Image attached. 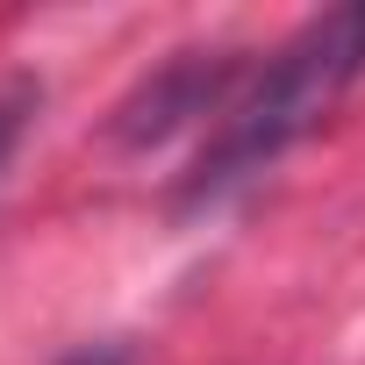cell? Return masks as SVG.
I'll list each match as a JSON object with an SVG mask.
<instances>
[{
    "label": "cell",
    "mask_w": 365,
    "mask_h": 365,
    "mask_svg": "<svg viewBox=\"0 0 365 365\" xmlns=\"http://www.w3.org/2000/svg\"><path fill=\"white\" fill-rule=\"evenodd\" d=\"M237 86H244V58H237V51H179V58H165V65L115 108V143L150 150V143H165L172 129H194V122L222 115Z\"/></svg>",
    "instance_id": "cell-2"
},
{
    "label": "cell",
    "mask_w": 365,
    "mask_h": 365,
    "mask_svg": "<svg viewBox=\"0 0 365 365\" xmlns=\"http://www.w3.org/2000/svg\"><path fill=\"white\" fill-rule=\"evenodd\" d=\"M58 365H136V351H129L122 336H101V344H79V351H65Z\"/></svg>",
    "instance_id": "cell-4"
},
{
    "label": "cell",
    "mask_w": 365,
    "mask_h": 365,
    "mask_svg": "<svg viewBox=\"0 0 365 365\" xmlns=\"http://www.w3.org/2000/svg\"><path fill=\"white\" fill-rule=\"evenodd\" d=\"M36 108H43V86L36 79H8V86H0V172H8L15 143L29 136V115Z\"/></svg>",
    "instance_id": "cell-3"
},
{
    "label": "cell",
    "mask_w": 365,
    "mask_h": 365,
    "mask_svg": "<svg viewBox=\"0 0 365 365\" xmlns=\"http://www.w3.org/2000/svg\"><path fill=\"white\" fill-rule=\"evenodd\" d=\"M358 79H365V0L301 22L258 72H244L230 108L208 122L194 165L179 172V187H172V215L179 222L215 215L230 194L251 187L258 172H272L294 143H308L351 101Z\"/></svg>",
    "instance_id": "cell-1"
}]
</instances>
